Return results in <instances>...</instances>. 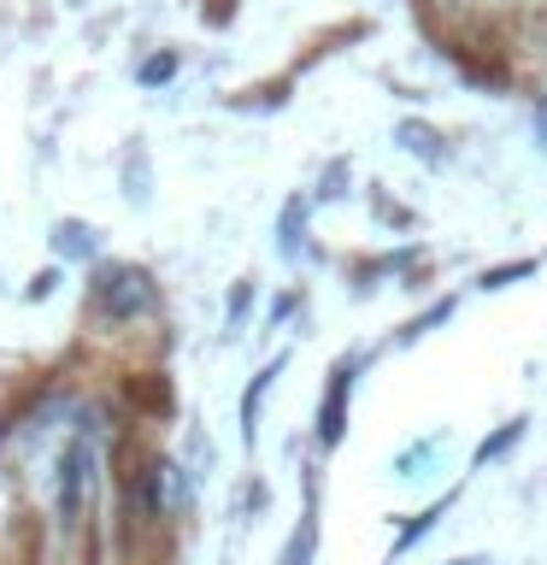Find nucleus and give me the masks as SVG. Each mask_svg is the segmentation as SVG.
I'll return each instance as SVG.
<instances>
[{
    "label": "nucleus",
    "mask_w": 547,
    "mask_h": 565,
    "mask_svg": "<svg viewBox=\"0 0 547 565\" xmlns=\"http://www.w3.org/2000/svg\"><path fill=\"white\" fill-rule=\"evenodd\" d=\"M100 300H106L112 312H141V307L153 300V289H148V277H141V271L118 265V271H106V277H100Z\"/></svg>",
    "instance_id": "f257e3e1"
}]
</instances>
